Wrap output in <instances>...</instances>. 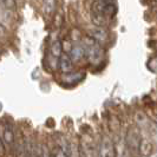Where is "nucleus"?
<instances>
[{"label":"nucleus","instance_id":"obj_8","mask_svg":"<svg viewBox=\"0 0 157 157\" xmlns=\"http://www.w3.org/2000/svg\"><path fill=\"white\" fill-rule=\"evenodd\" d=\"M134 121H135V125L137 126V128H140L141 130H149L150 125L152 123V121L148 117V115L144 111H141V110L135 111Z\"/></svg>","mask_w":157,"mask_h":157},{"label":"nucleus","instance_id":"obj_7","mask_svg":"<svg viewBox=\"0 0 157 157\" xmlns=\"http://www.w3.org/2000/svg\"><path fill=\"white\" fill-rule=\"evenodd\" d=\"M90 38H92L94 40H96L98 44L104 45L109 41L110 38V32L106 27H99V26H92L91 29L87 30V34Z\"/></svg>","mask_w":157,"mask_h":157},{"label":"nucleus","instance_id":"obj_23","mask_svg":"<svg viewBox=\"0 0 157 157\" xmlns=\"http://www.w3.org/2000/svg\"><path fill=\"white\" fill-rule=\"evenodd\" d=\"M154 4H156V5H157V1H156V2H154Z\"/></svg>","mask_w":157,"mask_h":157},{"label":"nucleus","instance_id":"obj_15","mask_svg":"<svg viewBox=\"0 0 157 157\" xmlns=\"http://www.w3.org/2000/svg\"><path fill=\"white\" fill-rule=\"evenodd\" d=\"M67 156L69 157H82L80 151V141L77 137H73L69 141L67 145Z\"/></svg>","mask_w":157,"mask_h":157},{"label":"nucleus","instance_id":"obj_19","mask_svg":"<svg viewBox=\"0 0 157 157\" xmlns=\"http://www.w3.org/2000/svg\"><path fill=\"white\" fill-rule=\"evenodd\" d=\"M148 131H149L150 138H151L152 143L157 147V122H152L151 123V125H150Z\"/></svg>","mask_w":157,"mask_h":157},{"label":"nucleus","instance_id":"obj_16","mask_svg":"<svg viewBox=\"0 0 157 157\" xmlns=\"http://www.w3.org/2000/svg\"><path fill=\"white\" fill-rule=\"evenodd\" d=\"M63 44L60 40H56L51 44L50 46V58L56 59V60H59L60 57L63 55Z\"/></svg>","mask_w":157,"mask_h":157},{"label":"nucleus","instance_id":"obj_14","mask_svg":"<svg viewBox=\"0 0 157 157\" xmlns=\"http://www.w3.org/2000/svg\"><path fill=\"white\" fill-rule=\"evenodd\" d=\"M154 143L151 141L150 137H143L140 147V156L148 157L154 152Z\"/></svg>","mask_w":157,"mask_h":157},{"label":"nucleus","instance_id":"obj_22","mask_svg":"<svg viewBox=\"0 0 157 157\" xmlns=\"http://www.w3.org/2000/svg\"><path fill=\"white\" fill-rule=\"evenodd\" d=\"M6 156V150L4 147V143L1 141V137H0V157H5Z\"/></svg>","mask_w":157,"mask_h":157},{"label":"nucleus","instance_id":"obj_11","mask_svg":"<svg viewBox=\"0 0 157 157\" xmlns=\"http://www.w3.org/2000/svg\"><path fill=\"white\" fill-rule=\"evenodd\" d=\"M58 69L60 70V72L63 75H69L71 72H73L75 70V64L71 60L70 56L63 53L60 59H59V65H58Z\"/></svg>","mask_w":157,"mask_h":157},{"label":"nucleus","instance_id":"obj_2","mask_svg":"<svg viewBox=\"0 0 157 157\" xmlns=\"http://www.w3.org/2000/svg\"><path fill=\"white\" fill-rule=\"evenodd\" d=\"M142 138L143 136L140 128H137L136 125H130L128 128L124 143L130 157H140V147H141Z\"/></svg>","mask_w":157,"mask_h":157},{"label":"nucleus","instance_id":"obj_1","mask_svg":"<svg viewBox=\"0 0 157 157\" xmlns=\"http://www.w3.org/2000/svg\"><path fill=\"white\" fill-rule=\"evenodd\" d=\"M82 44L85 48V57H86L87 63L94 66L102 64L105 58V50L101 44H98L96 40L90 38L89 36H84Z\"/></svg>","mask_w":157,"mask_h":157},{"label":"nucleus","instance_id":"obj_21","mask_svg":"<svg viewBox=\"0 0 157 157\" xmlns=\"http://www.w3.org/2000/svg\"><path fill=\"white\" fill-rule=\"evenodd\" d=\"M62 24H63V14L62 13H59V12H57L55 16V25L56 27H60L62 26Z\"/></svg>","mask_w":157,"mask_h":157},{"label":"nucleus","instance_id":"obj_20","mask_svg":"<svg viewBox=\"0 0 157 157\" xmlns=\"http://www.w3.org/2000/svg\"><path fill=\"white\" fill-rule=\"evenodd\" d=\"M147 66H148V69L151 72L157 73V56H152L150 58L149 60H148V63H147Z\"/></svg>","mask_w":157,"mask_h":157},{"label":"nucleus","instance_id":"obj_6","mask_svg":"<svg viewBox=\"0 0 157 157\" xmlns=\"http://www.w3.org/2000/svg\"><path fill=\"white\" fill-rule=\"evenodd\" d=\"M98 157H117L115 142L109 135H103L98 143Z\"/></svg>","mask_w":157,"mask_h":157},{"label":"nucleus","instance_id":"obj_17","mask_svg":"<svg viewBox=\"0 0 157 157\" xmlns=\"http://www.w3.org/2000/svg\"><path fill=\"white\" fill-rule=\"evenodd\" d=\"M51 154V148L47 141H43L38 143L37 142V149H36V155L34 157H50Z\"/></svg>","mask_w":157,"mask_h":157},{"label":"nucleus","instance_id":"obj_12","mask_svg":"<svg viewBox=\"0 0 157 157\" xmlns=\"http://www.w3.org/2000/svg\"><path fill=\"white\" fill-rule=\"evenodd\" d=\"M85 73L83 71H73L69 75H63V78H62V82L64 84H69V85H76L78 84L79 82H82L83 78H84Z\"/></svg>","mask_w":157,"mask_h":157},{"label":"nucleus","instance_id":"obj_3","mask_svg":"<svg viewBox=\"0 0 157 157\" xmlns=\"http://www.w3.org/2000/svg\"><path fill=\"white\" fill-rule=\"evenodd\" d=\"M16 129L13 128L12 122L4 121L0 123V137L4 143V147L6 150L7 157H11V155L14 151V143H16Z\"/></svg>","mask_w":157,"mask_h":157},{"label":"nucleus","instance_id":"obj_18","mask_svg":"<svg viewBox=\"0 0 157 157\" xmlns=\"http://www.w3.org/2000/svg\"><path fill=\"white\" fill-rule=\"evenodd\" d=\"M108 125L112 134H118L121 130V121L116 115H111L109 122H108Z\"/></svg>","mask_w":157,"mask_h":157},{"label":"nucleus","instance_id":"obj_4","mask_svg":"<svg viewBox=\"0 0 157 157\" xmlns=\"http://www.w3.org/2000/svg\"><path fill=\"white\" fill-rule=\"evenodd\" d=\"M90 11H91V16L103 17L110 21L117 13V5L113 1H104V0L92 1Z\"/></svg>","mask_w":157,"mask_h":157},{"label":"nucleus","instance_id":"obj_10","mask_svg":"<svg viewBox=\"0 0 157 157\" xmlns=\"http://www.w3.org/2000/svg\"><path fill=\"white\" fill-rule=\"evenodd\" d=\"M13 23V18H12V11L8 10L4 1L0 2V25H2L5 29H10L11 25Z\"/></svg>","mask_w":157,"mask_h":157},{"label":"nucleus","instance_id":"obj_13","mask_svg":"<svg viewBox=\"0 0 157 157\" xmlns=\"http://www.w3.org/2000/svg\"><path fill=\"white\" fill-rule=\"evenodd\" d=\"M67 145L69 141H64V143H56L51 148L50 157H69L67 156Z\"/></svg>","mask_w":157,"mask_h":157},{"label":"nucleus","instance_id":"obj_9","mask_svg":"<svg viewBox=\"0 0 157 157\" xmlns=\"http://www.w3.org/2000/svg\"><path fill=\"white\" fill-rule=\"evenodd\" d=\"M70 58L71 60L73 62V64H78L83 60H86V57H85V48L83 46L82 41L80 43H75L72 50L70 52Z\"/></svg>","mask_w":157,"mask_h":157},{"label":"nucleus","instance_id":"obj_5","mask_svg":"<svg viewBox=\"0 0 157 157\" xmlns=\"http://www.w3.org/2000/svg\"><path fill=\"white\" fill-rule=\"evenodd\" d=\"M79 141L82 157H98V143H96L92 135L84 134Z\"/></svg>","mask_w":157,"mask_h":157}]
</instances>
